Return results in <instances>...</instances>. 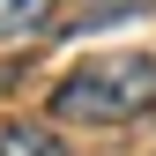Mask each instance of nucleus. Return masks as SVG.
<instances>
[{"label":"nucleus","instance_id":"4","mask_svg":"<svg viewBox=\"0 0 156 156\" xmlns=\"http://www.w3.org/2000/svg\"><path fill=\"white\" fill-rule=\"evenodd\" d=\"M60 0H0V37H37Z\"/></svg>","mask_w":156,"mask_h":156},{"label":"nucleus","instance_id":"1","mask_svg":"<svg viewBox=\"0 0 156 156\" xmlns=\"http://www.w3.org/2000/svg\"><path fill=\"white\" fill-rule=\"evenodd\" d=\"M52 112L82 126H119L156 112V60L149 52H89L82 67L52 89Z\"/></svg>","mask_w":156,"mask_h":156},{"label":"nucleus","instance_id":"2","mask_svg":"<svg viewBox=\"0 0 156 156\" xmlns=\"http://www.w3.org/2000/svg\"><path fill=\"white\" fill-rule=\"evenodd\" d=\"M0 156H67V141H60L52 126L15 119V126H0Z\"/></svg>","mask_w":156,"mask_h":156},{"label":"nucleus","instance_id":"3","mask_svg":"<svg viewBox=\"0 0 156 156\" xmlns=\"http://www.w3.org/2000/svg\"><path fill=\"white\" fill-rule=\"evenodd\" d=\"M156 8V0H82V8H74V37H82V30H112V23H126V15H149Z\"/></svg>","mask_w":156,"mask_h":156}]
</instances>
